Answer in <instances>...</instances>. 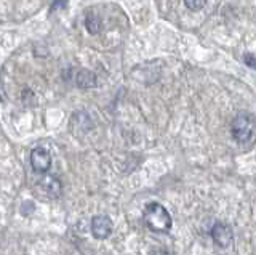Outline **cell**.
I'll return each mask as SVG.
<instances>
[{
	"instance_id": "6da1fadb",
	"label": "cell",
	"mask_w": 256,
	"mask_h": 255,
	"mask_svg": "<svg viewBox=\"0 0 256 255\" xmlns=\"http://www.w3.org/2000/svg\"><path fill=\"white\" fill-rule=\"evenodd\" d=\"M144 223L150 231L156 233H166L172 228V215L162 204L152 202L144 210Z\"/></svg>"
},
{
	"instance_id": "7a4b0ae2",
	"label": "cell",
	"mask_w": 256,
	"mask_h": 255,
	"mask_svg": "<svg viewBox=\"0 0 256 255\" xmlns=\"http://www.w3.org/2000/svg\"><path fill=\"white\" fill-rule=\"evenodd\" d=\"M232 137L240 145H248L256 138V117L250 113H238L232 121Z\"/></svg>"
},
{
	"instance_id": "3957f363",
	"label": "cell",
	"mask_w": 256,
	"mask_h": 255,
	"mask_svg": "<svg viewBox=\"0 0 256 255\" xmlns=\"http://www.w3.org/2000/svg\"><path fill=\"white\" fill-rule=\"evenodd\" d=\"M30 165L37 173H45L52 167V154L48 149L37 146L30 151Z\"/></svg>"
},
{
	"instance_id": "277c9868",
	"label": "cell",
	"mask_w": 256,
	"mask_h": 255,
	"mask_svg": "<svg viewBox=\"0 0 256 255\" xmlns=\"http://www.w3.org/2000/svg\"><path fill=\"white\" fill-rule=\"evenodd\" d=\"M212 239L218 247H229L232 239H234V231L226 223H214L212 228Z\"/></svg>"
},
{
	"instance_id": "5b68a950",
	"label": "cell",
	"mask_w": 256,
	"mask_h": 255,
	"mask_svg": "<svg viewBox=\"0 0 256 255\" xmlns=\"http://www.w3.org/2000/svg\"><path fill=\"white\" fill-rule=\"evenodd\" d=\"M114 225H112V220L106 215H96L92 220V233L96 239H106L110 236Z\"/></svg>"
},
{
	"instance_id": "8992f818",
	"label": "cell",
	"mask_w": 256,
	"mask_h": 255,
	"mask_svg": "<svg viewBox=\"0 0 256 255\" xmlns=\"http://www.w3.org/2000/svg\"><path fill=\"white\" fill-rule=\"evenodd\" d=\"M38 186L52 197H58L61 194V188H62L61 181L56 177H53V175H46V177H44L38 181Z\"/></svg>"
},
{
	"instance_id": "52a82bcc",
	"label": "cell",
	"mask_w": 256,
	"mask_h": 255,
	"mask_svg": "<svg viewBox=\"0 0 256 255\" xmlns=\"http://www.w3.org/2000/svg\"><path fill=\"white\" fill-rule=\"evenodd\" d=\"M76 84L80 89H93L96 87V74L88 69H80L76 76Z\"/></svg>"
},
{
	"instance_id": "ba28073f",
	"label": "cell",
	"mask_w": 256,
	"mask_h": 255,
	"mask_svg": "<svg viewBox=\"0 0 256 255\" xmlns=\"http://www.w3.org/2000/svg\"><path fill=\"white\" fill-rule=\"evenodd\" d=\"M85 26H86L88 33H90V34H98L100 33V28H101L100 18L96 17L94 13H88L86 18H85Z\"/></svg>"
},
{
	"instance_id": "9c48e42d",
	"label": "cell",
	"mask_w": 256,
	"mask_h": 255,
	"mask_svg": "<svg viewBox=\"0 0 256 255\" xmlns=\"http://www.w3.org/2000/svg\"><path fill=\"white\" fill-rule=\"evenodd\" d=\"M184 4H186V7L189 10L192 12H198V10H202L205 4H206V0H184Z\"/></svg>"
},
{
	"instance_id": "30bf717a",
	"label": "cell",
	"mask_w": 256,
	"mask_h": 255,
	"mask_svg": "<svg viewBox=\"0 0 256 255\" xmlns=\"http://www.w3.org/2000/svg\"><path fill=\"white\" fill-rule=\"evenodd\" d=\"M68 7V0H53V4L50 7V12H56V10H62Z\"/></svg>"
},
{
	"instance_id": "8fae6325",
	"label": "cell",
	"mask_w": 256,
	"mask_h": 255,
	"mask_svg": "<svg viewBox=\"0 0 256 255\" xmlns=\"http://www.w3.org/2000/svg\"><path fill=\"white\" fill-rule=\"evenodd\" d=\"M244 61H245V65H246L248 68L256 69V57H254V55H252V53H245Z\"/></svg>"
},
{
	"instance_id": "7c38bea8",
	"label": "cell",
	"mask_w": 256,
	"mask_h": 255,
	"mask_svg": "<svg viewBox=\"0 0 256 255\" xmlns=\"http://www.w3.org/2000/svg\"><path fill=\"white\" fill-rule=\"evenodd\" d=\"M149 255H174V253L170 252V250H166V249H154Z\"/></svg>"
}]
</instances>
